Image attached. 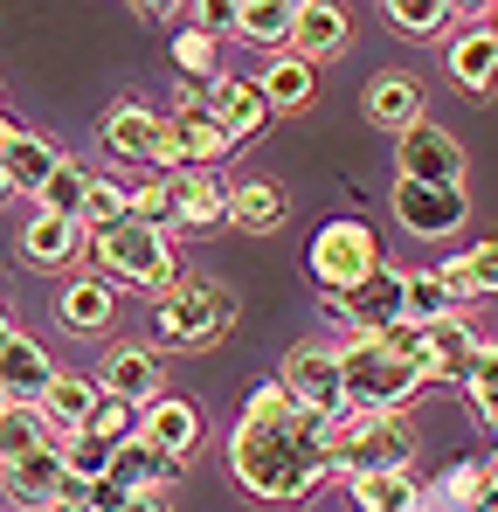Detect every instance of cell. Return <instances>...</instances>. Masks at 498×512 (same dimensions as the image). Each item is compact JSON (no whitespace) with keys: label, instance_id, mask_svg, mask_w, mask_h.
Returning a JSON list of instances; mask_svg holds the SVG:
<instances>
[{"label":"cell","instance_id":"obj_1","mask_svg":"<svg viewBox=\"0 0 498 512\" xmlns=\"http://www.w3.org/2000/svg\"><path fill=\"white\" fill-rule=\"evenodd\" d=\"M332 436H339V423L319 409H298L291 423H249L243 416L229 436V464H236L243 492L270 499V506H298L326 478H339L332 471Z\"/></svg>","mask_w":498,"mask_h":512},{"label":"cell","instance_id":"obj_2","mask_svg":"<svg viewBox=\"0 0 498 512\" xmlns=\"http://www.w3.org/2000/svg\"><path fill=\"white\" fill-rule=\"evenodd\" d=\"M236 326V291L222 277H180L153 298V340L173 353H208Z\"/></svg>","mask_w":498,"mask_h":512},{"label":"cell","instance_id":"obj_3","mask_svg":"<svg viewBox=\"0 0 498 512\" xmlns=\"http://www.w3.org/2000/svg\"><path fill=\"white\" fill-rule=\"evenodd\" d=\"M339 367H346V416H402V402L429 388V374L402 360V353H388L381 340H353L339 346Z\"/></svg>","mask_w":498,"mask_h":512},{"label":"cell","instance_id":"obj_4","mask_svg":"<svg viewBox=\"0 0 498 512\" xmlns=\"http://www.w3.org/2000/svg\"><path fill=\"white\" fill-rule=\"evenodd\" d=\"M305 270L326 291V305H339V298H353L381 270V243H374V229L360 215H332V222H319V236L305 250Z\"/></svg>","mask_w":498,"mask_h":512},{"label":"cell","instance_id":"obj_5","mask_svg":"<svg viewBox=\"0 0 498 512\" xmlns=\"http://www.w3.org/2000/svg\"><path fill=\"white\" fill-rule=\"evenodd\" d=\"M415 429L409 416H346L332 436V471L339 478H367V471H409Z\"/></svg>","mask_w":498,"mask_h":512},{"label":"cell","instance_id":"obj_6","mask_svg":"<svg viewBox=\"0 0 498 512\" xmlns=\"http://www.w3.org/2000/svg\"><path fill=\"white\" fill-rule=\"evenodd\" d=\"M90 263L111 270V277H125V284H139V291H153V298H160L166 284H180L173 277V243H166L160 229H146V222H125L111 236H90Z\"/></svg>","mask_w":498,"mask_h":512},{"label":"cell","instance_id":"obj_7","mask_svg":"<svg viewBox=\"0 0 498 512\" xmlns=\"http://www.w3.org/2000/svg\"><path fill=\"white\" fill-rule=\"evenodd\" d=\"M277 381L298 395V409H319L332 423H346V367H339V346H319V340L291 346Z\"/></svg>","mask_w":498,"mask_h":512},{"label":"cell","instance_id":"obj_8","mask_svg":"<svg viewBox=\"0 0 498 512\" xmlns=\"http://www.w3.org/2000/svg\"><path fill=\"white\" fill-rule=\"evenodd\" d=\"M395 222L409 236H422V243H443V236H457L471 222V194L464 187H415V180H402L395 187Z\"/></svg>","mask_w":498,"mask_h":512},{"label":"cell","instance_id":"obj_9","mask_svg":"<svg viewBox=\"0 0 498 512\" xmlns=\"http://www.w3.org/2000/svg\"><path fill=\"white\" fill-rule=\"evenodd\" d=\"M395 173L415 187H464V146L443 125H415L395 139Z\"/></svg>","mask_w":498,"mask_h":512},{"label":"cell","instance_id":"obj_10","mask_svg":"<svg viewBox=\"0 0 498 512\" xmlns=\"http://www.w3.org/2000/svg\"><path fill=\"white\" fill-rule=\"evenodd\" d=\"M332 312H339V319H346V326H353L360 340H381V333H395V326L409 319V291H402V270H388V263H381V270H374V277H367V284H360L353 298H339Z\"/></svg>","mask_w":498,"mask_h":512},{"label":"cell","instance_id":"obj_11","mask_svg":"<svg viewBox=\"0 0 498 512\" xmlns=\"http://www.w3.org/2000/svg\"><path fill=\"white\" fill-rule=\"evenodd\" d=\"M49 388H56V360H49V346L28 340V333H14V340L0 346V402H7V409H42Z\"/></svg>","mask_w":498,"mask_h":512},{"label":"cell","instance_id":"obj_12","mask_svg":"<svg viewBox=\"0 0 498 512\" xmlns=\"http://www.w3.org/2000/svg\"><path fill=\"white\" fill-rule=\"evenodd\" d=\"M0 167H7V180H14V194H42L49 180H56V167H63V153L42 139V132H28V125H14V118H0Z\"/></svg>","mask_w":498,"mask_h":512},{"label":"cell","instance_id":"obj_13","mask_svg":"<svg viewBox=\"0 0 498 512\" xmlns=\"http://www.w3.org/2000/svg\"><path fill=\"white\" fill-rule=\"evenodd\" d=\"M478 326L464 319V312H450V319H436V326H422V374L429 381H471V367H478Z\"/></svg>","mask_w":498,"mask_h":512},{"label":"cell","instance_id":"obj_14","mask_svg":"<svg viewBox=\"0 0 498 512\" xmlns=\"http://www.w3.org/2000/svg\"><path fill=\"white\" fill-rule=\"evenodd\" d=\"M97 388H104V395H118V402H132V409H153V402L166 395V388H160V353H153V346H139V340L111 346V353H104Z\"/></svg>","mask_w":498,"mask_h":512},{"label":"cell","instance_id":"obj_15","mask_svg":"<svg viewBox=\"0 0 498 512\" xmlns=\"http://www.w3.org/2000/svg\"><path fill=\"white\" fill-rule=\"evenodd\" d=\"M90 250V229L83 222H63V215H28V229H21V263H35V270H63V263H77Z\"/></svg>","mask_w":498,"mask_h":512},{"label":"cell","instance_id":"obj_16","mask_svg":"<svg viewBox=\"0 0 498 512\" xmlns=\"http://www.w3.org/2000/svg\"><path fill=\"white\" fill-rule=\"evenodd\" d=\"M160 111L146 104H111L104 111V153L125 160V167H153V146H160Z\"/></svg>","mask_w":498,"mask_h":512},{"label":"cell","instance_id":"obj_17","mask_svg":"<svg viewBox=\"0 0 498 512\" xmlns=\"http://www.w3.org/2000/svg\"><path fill=\"white\" fill-rule=\"evenodd\" d=\"M353 42V21H346V7H332V0H298V28H291V56H305L312 70L339 56Z\"/></svg>","mask_w":498,"mask_h":512},{"label":"cell","instance_id":"obj_18","mask_svg":"<svg viewBox=\"0 0 498 512\" xmlns=\"http://www.w3.org/2000/svg\"><path fill=\"white\" fill-rule=\"evenodd\" d=\"M229 222H236L243 236H270V229H284V222H291V194H284V180H270V173L236 180V194H229Z\"/></svg>","mask_w":498,"mask_h":512},{"label":"cell","instance_id":"obj_19","mask_svg":"<svg viewBox=\"0 0 498 512\" xmlns=\"http://www.w3.org/2000/svg\"><path fill=\"white\" fill-rule=\"evenodd\" d=\"M360 111H367L381 132H395V139H402V132H415V125H422V84H415V77H402V70H381L374 84L360 90Z\"/></svg>","mask_w":498,"mask_h":512},{"label":"cell","instance_id":"obj_20","mask_svg":"<svg viewBox=\"0 0 498 512\" xmlns=\"http://www.w3.org/2000/svg\"><path fill=\"white\" fill-rule=\"evenodd\" d=\"M229 194H236V180H222V167L173 173V208H180L187 229H215V222H229Z\"/></svg>","mask_w":498,"mask_h":512},{"label":"cell","instance_id":"obj_21","mask_svg":"<svg viewBox=\"0 0 498 512\" xmlns=\"http://www.w3.org/2000/svg\"><path fill=\"white\" fill-rule=\"evenodd\" d=\"M208 111L229 125V139H236V146L256 139V132H263V118H270V104H263V84H256V77H215V84H208Z\"/></svg>","mask_w":498,"mask_h":512},{"label":"cell","instance_id":"obj_22","mask_svg":"<svg viewBox=\"0 0 498 512\" xmlns=\"http://www.w3.org/2000/svg\"><path fill=\"white\" fill-rule=\"evenodd\" d=\"M111 478H118L125 492H166V485L180 478V457H166L160 443L132 436V443H118V450H111Z\"/></svg>","mask_w":498,"mask_h":512},{"label":"cell","instance_id":"obj_23","mask_svg":"<svg viewBox=\"0 0 498 512\" xmlns=\"http://www.w3.org/2000/svg\"><path fill=\"white\" fill-rule=\"evenodd\" d=\"M450 77L471 97H492L498 90V28H464L450 42Z\"/></svg>","mask_w":498,"mask_h":512},{"label":"cell","instance_id":"obj_24","mask_svg":"<svg viewBox=\"0 0 498 512\" xmlns=\"http://www.w3.org/2000/svg\"><path fill=\"white\" fill-rule=\"evenodd\" d=\"M97 402H104V388L97 381H83V374H56V388L42 395V416L56 436H83L90 416H97Z\"/></svg>","mask_w":498,"mask_h":512},{"label":"cell","instance_id":"obj_25","mask_svg":"<svg viewBox=\"0 0 498 512\" xmlns=\"http://www.w3.org/2000/svg\"><path fill=\"white\" fill-rule=\"evenodd\" d=\"M256 84H263V104H270V111H305V104L319 97V70H312L305 56H291V49H284V56H270V63H263V77H256Z\"/></svg>","mask_w":498,"mask_h":512},{"label":"cell","instance_id":"obj_26","mask_svg":"<svg viewBox=\"0 0 498 512\" xmlns=\"http://www.w3.org/2000/svg\"><path fill=\"white\" fill-rule=\"evenodd\" d=\"M291 28H298V0H243L236 7V35L249 49H291Z\"/></svg>","mask_w":498,"mask_h":512},{"label":"cell","instance_id":"obj_27","mask_svg":"<svg viewBox=\"0 0 498 512\" xmlns=\"http://www.w3.org/2000/svg\"><path fill=\"white\" fill-rule=\"evenodd\" d=\"M146 443H160L166 457H187L194 443H201V409L194 402H180V395H160L153 409H146V429H139Z\"/></svg>","mask_w":498,"mask_h":512},{"label":"cell","instance_id":"obj_28","mask_svg":"<svg viewBox=\"0 0 498 512\" xmlns=\"http://www.w3.org/2000/svg\"><path fill=\"white\" fill-rule=\"evenodd\" d=\"M111 312H118V298H111L104 277H77V284H63V298H56V319H63L70 333H104Z\"/></svg>","mask_w":498,"mask_h":512},{"label":"cell","instance_id":"obj_29","mask_svg":"<svg viewBox=\"0 0 498 512\" xmlns=\"http://www.w3.org/2000/svg\"><path fill=\"white\" fill-rule=\"evenodd\" d=\"M360 512H422V485L409 471H367V478H346Z\"/></svg>","mask_w":498,"mask_h":512},{"label":"cell","instance_id":"obj_30","mask_svg":"<svg viewBox=\"0 0 498 512\" xmlns=\"http://www.w3.org/2000/svg\"><path fill=\"white\" fill-rule=\"evenodd\" d=\"M49 443H56V429H49L42 409H0V471L35 457V450H49Z\"/></svg>","mask_w":498,"mask_h":512},{"label":"cell","instance_id":"obj_31","mask_svg":"<svg viewBox=\"0 0 498 512\" xmlns=\"http://www.w3.org/2000/svg\"><path fill=\"white\" fill-rule=\"evenodd\" d=\"M402 291H409V326H436V319H450V312H457V298H450L443 270H402Z\"/></svg>","mask_w":498,"mask_h":512},{"label":"cell","instance_id":"obj_32","mask_svg":"<svg viewBox=\"0 0 498 512\" xmlns=\"http://www.w3.org/2000/svg\"><path fill=\"white\" fill-rule=\"evenodd\" d=\"M90 180H97V173H83L77 160H63V167H56V180H49V187L35 194V208H42V215H63V222H83Z\"/></svg>","mask_w":498,"mask_h":512},{"label":"cell","instance_id":"obj_33","mask_svg":"<svg viewBox=\"0 0 498 512\" xmlns=\"http://www.w3.org/2000/svg\"><path fill=\"white\" fill-rule=\"evenodd\" d=\"M436 499H443L450 512H485V499H492V471H485V457L450 464V478L436 485Z\"/></svg>","mask_w":498,"mask_h":512},{"label":"cell","instance_id":"obj_34","mask_svg":"<svg viewBox=\"0 0 498 512\" xmlns=\"http://www.w3.org/2000/svg\"><path fill=\"white\" fill-rule=\"evenodd\" d=\"M132 222V187L125 180H90V201H83V229L90 236H111Z\"/></svg>","mask_w":498,"mask_h":512},{"label":"cell","instance_id":"obj_35","mask_svg":"<svg viewBox=\"0 0 498 512\" xmlns=\"http://www.w3.org/2000/svg\"><path fill=\"white\" fill-rule=\"evenodd\" d=\"M388 21H395L402 35H415V42H429V35H443V28L457 21V7H450V0H388Z\"/></svg>","mask_w":498,"mask_h":512},{"label":"cell","instance_id":"obj_36","mask_svg":"<svg viewBox=\"0 0 498 512\" xmlns=\"http://www.w3.org/2000/svg\"><path fill=\"white\" fill-rule=\"evenodd\" d=\"M173 70L187 77V84H215L222 70H215V35L208 28H180L173 35Z\"/></svg>","mask_w":498,"mask_h":512},{"label":"cell","instance_id":"obj_37","mask_svg":"<svg viewBox=\"0 0 498 512\" xmlns=\"http://www.w3.org/2000/svg\"><path fill=\"white\" fill-rule=\"evenodd\" d=\"M139 429H146V409H132V402H118V395H104L83 436H97V443H111V450H118V443H132Z\"/></svg>","mask_w":498,"mask_h":512},{"label":"cell","instance_id":"obj_38","mask_svg":"<svg viewBox=\"0 0 498 512\" xmlns=\"http://www.w3.org/2000/svg\"><path fill=\"white\" fill-rule=\"evenodd\" d=\"M132 222H146V229H160L166 236V222H180V208H173V180H139L132 187Z\"/></svg>","mask_w":498,"mask_h":512},{"label":"cell","instance_id":"obj_39","mask_svg":"<svg viewBox=\"0 0 498 512\" xmlns=\"http://www.w3.org/2000/svg\"><path fill=\"white\" fill-rule=\"evenodd\" d=\"M63 464H70L77 485H97V478H111V443H97V436H63Z\"/></svg>","mask_w":498,"mask_h":512},{"label":"cell","instance_id":"obj_40","mask_svg":"<svg viewBox=\"0 0 498 512\" xmlns=\"http://www.w3.org/2000/svg\"><path fill=\"white\" fill-rule=\"evenodd\" d=\"M243 416L249 423H291V416H298V395H291L284 381H263V388H249Z\"/></svg>","mask_w":498,"mask_h":512},{"label":"cell","instance_id":"obj_41","mask_svg":"<svg viewBox=\"0 0 498 512\" xmlns=\"http://www.w3.org/2000/svg\"><path fill=\"white\" fill-rule=\"evenodd\" d=\"M464 395H471V402H492V395H498V340H485V346H478V367H471Z\"/></svg>","mask_w":498,"mask_h":512},{"label":"cell","instance_id":"obj_42","mask_svg":"<svg viewBox=\"0 0 498 512\" xmlns=\"http://www.w3.org/2000/svg\"><path fill=\"white\" fill-rule=\"evenodd\" d=\"M464 256H471V277H478V291H485V298H498V236H485L478 250H464Z\"/></svg>","mask_w":498,"mask_h":512},{"label":"cell","instance_id":"obj_43","mask_svg":"<svg viewBox=\"0 0 498 512\" xmlns=\"http://www.w3.org/2000/svg\"><path fill=\"white\" fill-rule=\"evenodd\" d=\"M443 284H450V298H457V305L485 298V291H478V277H471V256H450V263H443Z\"/></svg>","mask_w":498,"mask_h":512},{"label":"cell","instance_id":"obj_44","mask_svg":"<svg viewBox=\"0 0 498 512\" xmlns=\"http://www.w3.org/2000/svg\"><path fill=\"white\" fill-rule=\"evenodd\" d=\"M125 499H132V492H125L118 478H97V485H90V506L97 512H125Z\"/></svg>","mask_w":498,"mask_h":512},{"label":"cell","instance_id":"obj_45","mask_svg":"<svg viewBox=\"0 0 498 512\" xmlns=\"http://www.w3.org/2000/svg\"><path fill=\"white\" fill-rule=\"evenodd\" d=\"M125 512H173V499H166V492H132Z\"/></svg>","mask_w":498,"mask_h":512},{"label":"cell","instance_id":"obj_46","mask_svg":"<svg viewBox=\"0 0 498 512\" xmlns=\"http://www.w3.org/2000/svg\"><path fill=\"white\" fill-rule=\"evenodd\" d=\"M7 201H14V180H7V167H0V208H7Z\"/></svg>","mask_w":498,"mask_h":512},{"label":"cell","instance_id":"obj_47","mask_svg":"<svg viewBox=\"0 0 498 512\" xmlns=\"http://www.w3.org/2000/svg\"><path fill=\"white\" fill-rule=\"evenodd\" d=\"M56 512H97V506H90V499H70V506H56Z\"/></svg>","mask_w":498,"mask_h":512},{"label":"cell","instance_id":"obj_48","mask_svg":"<svg viewBox=\"0 0 498 512\" xmlns=\"http://www.w3.org/2000/svg\"><path fill=\"white\" fill-rule=\"evenodd\" d=\"M7 340H14V319H7V312H0V346H7Z\"/></svg>","mask_w":498,"mask_h":512},{"label":"cell","instance_id":"obj_49","mask_svg":"<svg viewBox=\"0 0 498 512\" xmlns=\"http://www.w3.org/2000/svg\"><path fill=\"white\" fill-rule=\"evenodd\" d=\"M485 512H498V485H492V499H485Z\"/></svg>","mask_w":498,"mask_h":512},{"label":"cell","instance_id":"obj_50","mask_svg":"<svg viewBox=\"0 0 498 512\" xmlns=\"http://www.w3.org/2000/svg\"><path fill=\"white\" fill-rule=\"evenodd\" d=\"M492 28H498V14H492Z\"/></svg>","mask_w":498,"mask_h":512},{"label":"cell","instance_id":"obj_51","mask_svg":"<svg viewBox=\"0 0 498 512\" xmlns=\"http://www.w3.org/2000/svg\"><path fill=\"white\" fill-rule=\"evenodd\" d=\"M0 118H7V111H0Z\"/></svg>","mask_w":498,"mask_h":512}]
</instances>
